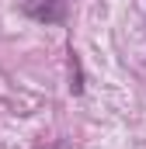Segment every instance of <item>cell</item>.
Returning <instances> with one entry per match:
<instances>
[{
	"instance_id": "1",
	"label": "cell",
	"mask_w": 146,
	"mask_h": 149,
	"mask_svg": "<svg viewBox=\"0 0 146 149\" xmlns=\"http://www.w3.org/2000/svg\"><path fill=\"white\" fill-rule=\"evenodd\" d=\"M21 14L38 24H63L66 21V0H18Z\"/></svg>"
}]
</instances>
